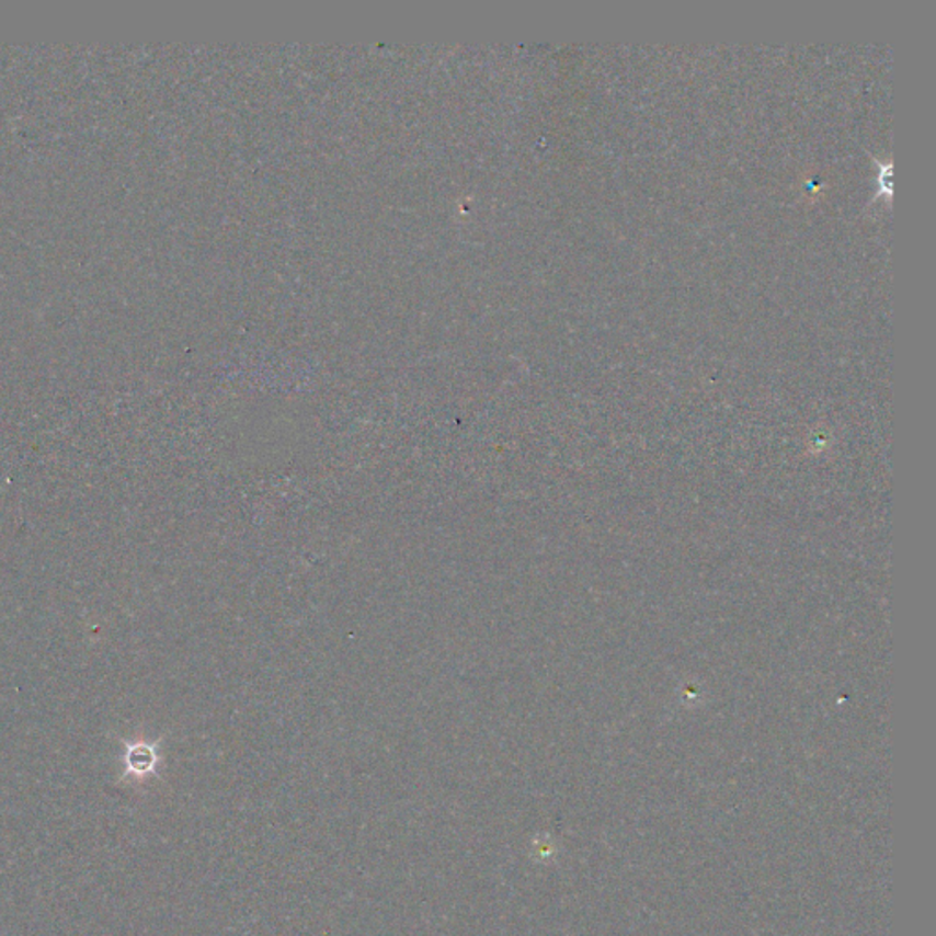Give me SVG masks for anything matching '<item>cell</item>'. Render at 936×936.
<instances>
[{"mask_svg":"<svg viewBox=\"0 0 936 936\" xmlns=\"http://www.w3.org/2000/svg\"><path fill=\"white\" fill-rule=\"evenodd\" d=\"M152 765H155V754L150 752L149 746H134L128 752V766H130V771L147 772Z\"/></svg>","mask_w":936,"mask_h":936,"instance_id":"obj_1","label":"cell"}]
</instances>
